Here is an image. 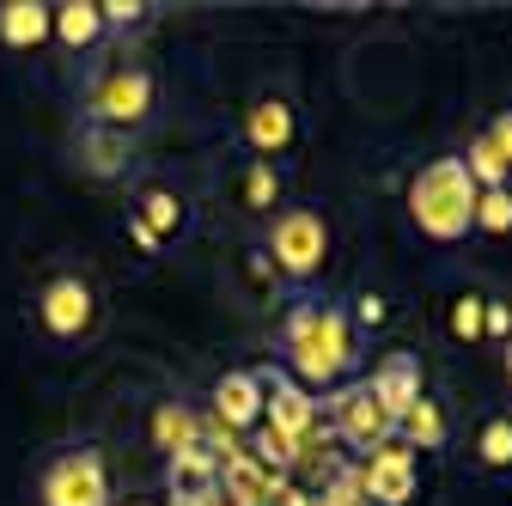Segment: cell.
<instances>
[{
	"label": "cell",
	"mask_w": 512,
	"mask_h": 506,
	"mask_svg": "<svg viewBox=\"0 0 512 506\" xmlns=\"http://www.w3.org/2000/svg\"><path fill=\"white\" fill-rule=\"evenodd\" d=\"M281 360L287 378L305 391H336L360 372V336L348 324V311L330 299H299L281 324Z\"/></svg>",
	"instance_id": "obj_1"
},
{
	"label": "cell",
	"mask_w": 512,
	"mask_h": 506,
	"mask_svg": "<svg viewBox=\"0 0 512 506\" xmlns=\"http://www.w3.org/2000/svg\"><path fill=\"white\" fill-rule=\"evenodd\" d=\"M476 196H482V189L464 171V159L439 153V159L415 165V177H409V220L433 244H458V238L476 232Z\"/></svg>",
	"instance_id": "obj_2"
},
{
	"label": "cell",
	"mask_w": 512,
	"mask_h": 506,
	"mask_svg": "<svg viewBox=\"0 0 512 506\" xmlns=\"http://www.w3.org/2000/svg\"><path fill=\"white\" fill-rule=\"evenodd\" d=\"M153 110H159V80H153L147 61H110L86 86L80 122H98V129H116V135H141L153 122Z\"/></svg>",
	"instance_id": "obj_3"
},
{
	"label": "cell",
	"mask_w": 512,
	"mask_h": 506,
	"mask_svg": "<svg viewBox=\"0 0 512 506\" xmlns=\"http://www.w3.org/2000/svg\"><path fill=\"white\" fill-rule=\"evenodd\" d=\"M31 311H37V330H43L55 348H80V342H92V330H98V318H104V293H98V281H92L86 269H55V275L37 287Z\"/></svg>",
	"instance_id": "obj_4"
},
{
	"label": "cell",
	"mask_w": 512,
	"mask_h": 506,
	"mask_svg": "<svg viewBox=\"0 0 512 506\" xmlns=\"http://www.w3.org/2000/svg\"><path fill=\"white\" fill-rule=\"evenodd\" d=\"M269 263H275L281 281L311 287L330 263V220L317 208H281L269 220Z\"/></svg>",
	"instance_id": "obj_5"
},
{
	"label": "cell",
	"mask_w": 512,
	"mask_h": 506,
	"mask_svg": "<svg viewBox=\"0 0 512 506\" xmlns=\"http://www.w3.org/2000/svg\"><path fill=\"white\" fill-rule=\"evenodd\" d=\"M324 421H330V433L342 439V446H354L360 458L397 439V415L372 397L366 378H348V385H336V391H330V415H324Z\"/></svg>",
	"instance_id": "obj_6"
},
{
	"label": "cell",
	"mask_w": 512,
	"mask_h": 506,
	"mask_svg": "<svg viewBox=\"0 0 512 506\" xmlns=\"http://www.w3.org/2000/svg\"><path fill=\"white\" fill-rule=\"evenodd\" d=\"M43 506H110V464L98 446H68L43 464Z\"/></svg>",
	"instance_id": "obj_7"
},
{
	"label": "cell",
	"mask_w": 512,
	"mask_h": 506,
	"mask_svg": "<svg viewBox=\"0 0 512 506\" xmlns=\"http://www.w3.org/2000/svg\"><path fill=\"white\" fill-rule=\"evenodd\" d=\"M263 427L287 433L293 446H305V439H317V433H330L324 403H317L305 385H293L287 372H263Z\"/></svg>",
	"instance_id": "obj_8"
},
{
	"label": "cell",
	"mask_w": 512,
	"mask_h": 506,
	"mask_svg": "<svg viewBox=\"0 0 512 506\" xmlns=\"http://www.w3.org/2000/svg\"><path fill=\"white\" fill-rule=\"evenodd\" d=\"M415 452L409 446H378V452H366L360 464H354V482H360V494H366V506H409L415 500Z\"/></svg>",
	"instance_id": "obj_9"
},
{
	"label": "cell",
	"mask_w": 512,
	"mask_h": 506,
	"mask_svg": "<svg viewBox=\"0 0 512 506\" xmlns=\"http://www.w3.org/2000/svg\"><path fill=\"white\" fill-rule=\"evenodd\" d=\"M293 141H299V110L281 92H263V98L244 110V147L263 159V165H275Z\"/></svg>",
	"instance_id": "obj_10"
},
{
	"label": "cell",
	"mask_w": 512,
	"mask_h": 506,
	"mask_svg": "<svg viewBox=\"0 0 512 506\" xmlns=\"http://www.w3.org/2000/svg\"><path fill=\"white\" fill-rule=\"evenodd\" d=\"M208 421L226 427V433L263 427V372H226L208 391Z\"/></svg>",
	"instance_id": "obj_11"
},
{
	"label": "cell",
	"mask_w": 512,
	"mask_h": 506,
	"mask_svg": "<svg viewBox=\"0 0 512 506\" xmlns=\"http://www.w3.org/2000/svg\"><path fill=\"white\" fill-rule=\"evenodd\" d=\"M74 165L98 183L110 177H128V165H135V135H116V129H98V122H80L74 129Z\"/></svg>",
	"instance_id": "obj_12"
},
{
	"label": "cell",
	"mask_w": 512,
	"mask_h": 506,
	"mask_svg": "<svg viewBox=\"0 0 512 506\" xmlns=\"http://www.w3.org/2000/svg\"><path fill=\"white\" fill-rule=\"evenodd\" d=\"M128 220H141L159 244L165 238H183L189 232V196H183V189H171V183H159V177H147V183H135Z\"/></svg>",
	"instance_id": "obj_13"
},
{
	"label": "cell",
	"mask_w": 512,
	"mask_h": 506,
	"mask_svg": "<svg viewBox=\"0 0 512 506\" xmlns=\"http://www.w3.org/2000/svg\"><path fill=\"white\" fill-rule=\"evenodd\" d=\"M397 446H409V452H445V446H452V409H445V397L421 391L397 415Z\"/></svg>",
	"instance_id": "obj_14"
},
{
	"label": "cell",
	"mask_w": 512,
	"mask_h": 506,
	"mask_svg": "<svg viewBox=\"0 0 512 506\" xmlns=\"http://www.w3.org/2000/svg\"><path fill=\"white\" fill-rule=\"evenodd\" d=\"M49 43L61 55H92L104 43V19L98 0H68V7H49Z\"/></svg>",
	"instance_id": "obj_15"
},
{
	"label": "cell",
	"mask_w": 512,
	"mask_h": 506,
	"mask_svg": "<svg viewBox=\"0 0 512 506\" xmlns=\"http://www.w3.org/2000/svg\"><path fill=\"white\" fill-rule=\"evenodd\" d=\"M470 464L488 476V482H506L512 476V409H488L470 433Z\"/></svg>",
	"instance_id": "obj_16"
},
{
	"label": "cell",
	"mask_w": 512,
	"mask_h": 506,
	"mask_svg": "<svg viewBox=\"0 0 512 506\" xmlns=\"http://www.w3.org/2000/svg\"><path fill=\"white\" fill-rule=\"evenodd\" d=\"M366 385H372V397L391 409V415H403V409L427 391V385H421V360H415V354H384V360L372 366Z\"/></svg>",
	"instance_id": "obj_17"
},
{
	"label": "cell",
	"mask_w": 512,
	"mask_h": 506,
	"mask_svg": "<svg viewBox=\"0 0 512 506\" xmlns=\"http://www.w3.org/2000/svg\"><path fill=\"white\" fill-rule=\"evenodd\" d=\"M202 421H208V415H202L196 403L171 397V403L153 409V427H147V433H153V446H159L165 458H177V452H196V446H202Z\"/></svg>",
	"instance_id": "obj_18"
},
{
	"label": "cell",
	"mask_w": 512,
	"mask_h": 506,
	"mask_svg": "<svg viewBox=\"0 0 512 506\" xmlns=\"http://www.w3.org/2000/svg\"><path fill=\"white\" fill-rule=\"evenodd\" d=\"M0 49H49V7L43 0H7L0 7Z\"/></svg>",
	"instance_id": "obj_19"
},
{
	"label": "cell",
	"mask_w": 512,
	"mask_h": 506,
	"mask_svg": "<svg viewBox=\"0 0 512 506\" xmlns=\"http://www.w3.org/2000/svg\"><path fill=\"white\" fill-rule=\"evenodd\" d=\"M445 336L458 348L488 342V287H458L452 293V305H445Z\"/></svg>",
	"instance_id": "obj_20"
},
{
	"label": "cell",
	"mask_w": 512,
	"mask_h": 506,
	"mask_svg": "<svg viewBox=\"0 0 512 506\" xmlns=\"http://www.w3.org/2000/svg\"><path fill=\"white\" fill-rule=\"evenodd\" d=\"M244 452L263 464V470H275V476L299 464V446H293L287 433H275V427H250V446H244Z\"/></svg>",
	"instance_id": "obj_21"
},
{
	"label": "cell",
	"mask_w": 512,
	"mask_h": 506,
	"mask_svg": "<svg viewBox=\"0 0 512 506\" xmlns=\"http://www.w3.org/2000/svg\"><path fill=\"white\" fill-rule=\"evenodd\" d=\"M275 202H281V171L263 165V159H250L244 165V208H256V214L275 220Z\"/></svg>",
	"instance_id": "obj_22"
},
{
	"label": "cell",
	"mask_w": 512,
	"mask_h": 506,
	"mask_svg": "<svg viewBox=\"0 0 512 506\" xmlns=\"http://www.w3.org/2000/svg\"><path fill=\"white\" fill-rule=\"evenodd\" d=\"M476 232H488V238L512 232V183L506 189H482V196H476Z\"/></svg>",
	"instance_id": "obj_23"
},
{
	"label": "cell",
	"mask_w": 512,
	"mask_h": 506,
	"mask_svg": "<svg viewBox=\"0 0 512 506\" xmlns=\"http://www.w3.org/2000/svg\"><path fill=\"white\" fill-rule=\"evenodd\" d=\"M317 506H366V494H360V482H354V464H342L336 476H324V488L311 494Z\"/></svg>",
	"instance_id": "obj_24"
},
{
	"label": "cell",
	"mask_w": 512,
	"mask_h": 506,
	"mask_svg": "<svg viewBox=\"0 0 512 506\" xmlns=\"http://www.w3.org/2000/svg\"><path fill=\"white\" fill-rule=\"evenodd\" d=\"M98 19H104V37L110 31H141L147 25V7H141V0H104Z\"/></svg>",
	"instance_id": "obj_25"
},
{
	"label": "cell",
	"mask_w": 512,
	"mask_h": 506,
	"mask_svg": "<svg viewBox=\"0 0 512 506\" xmlns=\"http://www.w3.org/2000/svg\"><path fill=\"white\" fill-rule=\"evenodd\" d=\"M384 318H391V299H384V293H360V299H354V311H348L354 336H360V330H366V336H372V330H384Z\"/></svg>",
	"instance_id": "obj_26"
},
{
	"label": "cell",
	"mask_w": 512,
	"mask_h": 506,
	"mask_svg": "<svg viewBox=\"0 0 512 506\" xmlns=\"http://www.w3.org/2000/svg\"><path fill=\"white\" fill-rule=\"evenodd\" d=\"M482 135H488V147L500 153V165L512 171V104H506V110H494V122H488Z\"/></svg>",
	"instance_id": "obj_27"
},
{
	"label": "cell",
	"mask_w": 512,
	"mask_h": 506,
	"mask_svg": "<svg viewBox=\"0 0 512 506\" xmlns=\"http://www.w3.org/2000/svg\"><path fill=\"white\" fill-rule=\"evenodd\" d=\"M488 342H512V305L500 299V293H488Z\"/></svg>",
	"instance_id": "obj_28"
},
{
	"label": "cell",
	"mask_w": 512,
	"mask_h": 506,
	"mask_svg": "<svg viewBox=\"0 0 512 506\" xmlns=\"http://www.w3.org/2000/svg\"><path fill=\"white\" fill-rule=\"evenodd\" d=\"M269 506H317V500H311V488H293V482H281Z\"/></svg>",
	"instance_id": "obj_29"
},
{
	"label": "cell",
	"mask_w": 512,
	"mask_h": 506,
	"mask_svg": "<svg viewBox=\"0 0 512 506\" xmlns=\"http://www.w3.org/2000/svg\"><path fill=\"white\" fill-rule=\"evenodd\" d=\"M500 366H506V385H512V342L500 348Z\"/></svg>",
	"instance_id": "obj_30"
}]
</instances>
